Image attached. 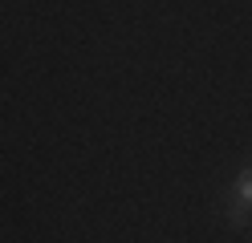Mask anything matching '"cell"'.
I'll return each mask as SVG.
<instances>
[{"mask_svg": "<svg viewBox=\"0 0 252 243\" xmlns=\"http://www.w3.org/2000/svg\"><path fill=\"white\" fill-rule=\"evenodd\" d=\"M236 199H240V207H252V170L240 174V183H236Z\"/></svg>", "mask_w": 252, "mask_h": 243, "instance_id": "cell-1", "label": "cell"}]
</instances>
